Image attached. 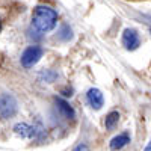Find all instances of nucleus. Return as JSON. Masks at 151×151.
<instances>
[{"instance_id":"9b49d317","label":"nucleus","mask_w":151,"mask_h":151,"mask_svg":"<svg viewBox=\"0 0 151 151\" xmlns=\"http://www.w3.org/2000/svg\"><path fill=\"white\" fill-rule=\"evenodd\" d=\"M58 36H59V40H60V41H70L71 38H73V30H71V27L67 26V24H64V26L60 27Z\"/></svg>"},{"instance_id":"2eb2a0df","label":"nucleus","mask_w":151,"mask_h":151,"mask_svg":"<svg viewBox=\"0 0 151 151\" xmlns=\"http://www.w3.org/2000/svg\"><path fill=\"white\" fill-rule=\"evenodd\" d=\"M150 18H151V14H150Z\"/></svg>"},{"instance_id":"1a4fd4ad","label":"nucleus","mask_w":151,"mask_h":151,"mask_svg":"<svg viewBox=\"0 0 151 151\" xmlns=\"http://www.w3.org/2000/svg\"><path fill=\"white\" fill-rule=\"evenodd\" d=\"M118 121H119V112L112 110V112L107 113L106 118H104V127H106L107 130H113V129L116 127Z\"/></svg>"},{"instance_id":"4468645a","label":"nucleus","mask_w":151,"mask_h":151,"mask_svg":"<svg viewBox=\"0 0 151 151\" xmlns=\"http://www.w3.org/2000/svg\"><path fill=\"white\" fill-rule=\"evenodd\" d=\"M0 32H2V20H0Z\"/></svg>"},{"instance_id":"f8f14e48","label":"nucleus","mask_w":151,"mask_h":151,"mask_svg":"<svg viewBox=\"0 0 151 151\" xmlns=\"http://www.w3.org/2000/svg\"><path fill=\"white\" fill-rule=\"evenodd\" d=\"M73 151H89V147H88L86 144H79Z\"/></svg>"},{"instance_id":"9d476101","label":"nucleus","mask_w":151,"mask_h":151,"mask_svg":"<svg viewBox=\"0 0 151 151\" xmlns=\"http://www.w3.org/2000/svg\"><path fill=\"white\" fill-rule=\"evenodd\" d=\"M58 79V73L52 71V70H45L40 74V80L41 82H47V83H52Z\"/></svg>"},{"instance_id":"f257e3e1","label":"nucleus","mask_w":151,"mask_h":151,"mask_svg":"<svg viewBox=\"0 0 151 151\" xmlns=\"http://www.w3.org/2000/svg\"><path fill=\"white\" fill-rule=\"evenodd\" d=\"M58 18H59L58 12L53 8L45 5H38L32 14V27L41 35L52 32L58 24Z\"/></svg>"},{"instance_id":"ddd939ff","label":"nucleus","mask_w":151,"mask_h":151,"mask_svg":"<svg viewBox=\"0 0 151 151\" xmlns=\"http://www.w3.org/2000/svg\"><path fill=\"white\" fill-rule=\"evenodd\" d=\"M145 151H151V141L148 142V145L145 147Z\"/></svg>"},{"instance_id":"f03ea898","label":"nucleus","mask_w":151,"mask_h":151,"mask_svg":"<svg viewBox=\"0 0 151 151\" xmlns=\"http://www.w3.org/2000/svg\"><path fill=\"white\" fill-rule=\"evenodd\" d=\"M17 112H18V103L14 95L11 94L0 95V118L11 119L17 115Z\"/></svg>"},{"instance_id":"423d86ee","label":"nucleus","mask_w":151,"mask_h":151,"mask_svg":"<svg viewBox=\"0 0 151 151\" xmlns=\"http://www.w3.org/2000/svg\"><path fill=\"white\" fill-rule=\"evenodd\" d=\"M56 107H58V110H59V113H60V116L62 118H65V119H68V121H74V118H76V110L73 109V106L68 103V101H65L64 98H58L56 97Z\"/></svg>"},{"instance_id":"6e6552de","label":"nucleus","mask_w":151,"mask_h":151,"mask_svg":"<svg viewBox=\"0 0 151 151\" xmlns=\"http://www.w3.org/2000/svg\"><path fill=\"white\" fill-rule=\"evenodd\" d=\"M14 132H15V134H17V136L23 137V139L35 137V129L32 127V125L26 124V122H18V124H15Z\"/></svg>"},{"instance_id":"7ed1b4c3","label":"nucleus","mask_w":151,"mask_h":151,"mask_svg":"<svg viewBox=\"0 0 151 151\" xmlns=\"http://www.w3.org/2000/svg\"><path fill=\"white\" fill-rule=\"evenodd\" d=\"M42 55H44V48L42 47H40V45H29L21 55V59H20L21 65L26 70H29V68H32L33 65H36L38 62H40Z\"/></svg>"},{"instance_id":"0eeeda50","label":"nucleus","mask_w":151,"mask_h":151,"mask_svg":"<svg viewBox=\"0 0 151 151\" xmlns=\"http://www.w3.org/2000/svg\"><path fill=\"white\" fill-rule=\"evenodd\" d=\"M130 141H132L130 133H129V132H122V133L116 134L115 137H112L110 142H109V147H110L112 151H119V150H122L125 145H129Z\"/></svg>"},{"instance_id":"dca6fc26","label":"nucleus","mask_w":151,"mask_h":151,"mask_svg":"<svg viewBox=\"0 0 151 151\" xmlns=\"http://www.w3.org/2000/svg\"><path fill=\"white\" fill-rule=\"evenodd\" d=\"M150 32H151V29H150Z\"/></svg>"},{"instance_id":"20e7f679","label":"nucleus","mask_w":151,"mask_h":151,"mask_svg":"<svg viewBox=\"0 0 151 151\" xmlns=\"http://www.w3.org/2000/svg\"><path fill=\"white\" fill-rule=\"evenodd\" d=\"M121 42L124 45L125 50L129 52H133V50L139 48L141 45V36H139V32L133 27H127L124 32H122V38H121Z\"/></svg>"},{"instance_id":"39448f33","label":"nucleus","mask_w":151,"mask_h":151,"mask_svg":"<svg viewBox=\"0 0 151 151\" xmlns=\"http://www.w3.org/2000/svg\"><path fill=\"white\" fill-rule=\"evenodd\" d=\"M86 100H88V104L95 110H100L104 104V95L100 89H97V88H91V89L86 92Z\"/></svg>"}]
</instances>
